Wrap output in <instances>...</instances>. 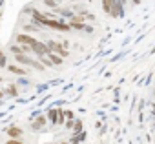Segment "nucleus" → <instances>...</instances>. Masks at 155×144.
I'll list each match as a JSON object with an SVG mask.
<instances>
[{"label": "nucleus", "mask_w": 155, "mask_h": 144, "mask_svg": "<svg viewBox=\"0 0 155 144\" xmlns=\"http://www.w3.org/2000/svg\"><path fill=\"white\" fill-rule=\"evenodd\" d=\"M42 2H44V4H46L48 8H51V11L58 8V4H57V0H42Z\"/></svg>", "instance_id": "14"}, {"label": "nucleus", "mask_w": 155, "mask_h": 144, "mask_svg": "<svg viewBox=\"0 0 155 144\" xmlns=\"http://www.w3.org/2000/svg\"><path fill=\"white\" fill-rule=\"evenodd\" d=\"M46 57H48V58L51 60V64H53V66H60V64L64 62V58H62V57H58L57 53H48Z\"/></svg>", "instance_id": "8"}, {"label": "nucleus", "mask_w": 155, "mask_h": 144, "mask_svg": "<svg viewBox=\"0 0 155 144\" xmlns=\"http://www.w3.org/2000/svg\"><path fill=\"white\" fill-rule=\"evenodd\" d=\"M46 46H48V49H49V53H57L58 57H62V58H66V57H69V53H68V49L62 46V44H58V42H55V40H46Z\"/></svg>", "instance_id": "1"}, {"label": "nucleus", "mask_w": 155, "mask_h": 144, "mask_svg": "<svg viewBox=\"0 0 155 144\" xmlns=\"http://www.w3.org/2000/svg\"><path fill=\"white\" fill-rule=\"evenodd\" d=\"M48 120L51 124H57L58 122V110H49L48 111Z\"/></svg>", "instance_id": "9"}, {"label": "nucleus", "mask_w": 155, "mask_h": 144, "mask_svg": "<svg viewBox=\"0 0 155 144\" xmlns=\"http://www.w3.org/2000/svg\"><path fill=\"white\" fill-rule=\"evenodd\" d=\"M37 42H38V40H37L35 37L28 35V33H18V35L15 37V44H18V46H29V47H35Z\"/></svg>", "instance_id": "2"}, {"label": "nucleus", "mask_w": 155, "mask_h": 144, "mask_svg": "<svg viewBox=\"0 0 155 144\" xmlns=\"http://www.w3.org/2000/svg\"><path fill=\"white\" fill-rule=\"evenodd\" d=\"M71 128H75V120L71 119V120H66V129H71Z\"/></svg>", "instance_id": "17"}, {"label": "nucleus", "mask_w": 155, "mask_h": 144, "mask_svg": "<svg viewBox=\"0 0 155 144\" xmlns=\"http://www.w3.org/2000/svg\"><path fill=\"white\" fill-rule=\"evenodd\" d=\"M6 67H8V71H9V73H13V75H20V77H26V75H29V71H28L26 67L18 66V64H8Z\"/></svg>", "instance_id": "3"}, {"label": "nucleus", "mask_w": 155, "mask_h": 144, "mask_svg": "<svg viewBox=\"0 0 155 144\" xmlns=\"http://www.w3.org/2000/svg\"><path fill=\"white\" fill-rule=\"evenodd\" d=\"M22 29H24V33H38L42 29V26H38V24H26Z\"/></svg>", "instance_id": "7"}, {"label": "nucleus", "mask_w": 155, "mask_h": 144, "mask_svg": "<svg viewBox=\"0 0 155 144\" xmlns=\"http://www.w3.org/2000/svg\"><path fill=\"white\" fill-rule=\"evenodd\" d=\"M6 95H9V97H17L18 95V88L15 86V84H9L8 88H6V91H4Z\"/></svg>", "instance_id": "12"}, {"label": "nucleus", "mask_w": 155, "mask_h": 144, "mask_svg": "<svg viewBox=\"0 0 155 144\" xmlns=\"http://www.w3.org/2000/svg\"><path fill=\"white\" fill-rule=\"evenodd\" d=\"M131 2H133V4H135V6H139V4H140V2H142V0H131Z\"/></svg>", "instance_id": "19"}, {"label": "nucleus", "mask_w": 155, "mask_h": 144, "mask_svg": "<svg viewBox=\"0 0 155 144\" xmlns=\"http://www.w3.org/2000/svg\"><path fill=\"white\" fill-rule=\"evenodd\" d=\"M46 120H48V117H38L37 120H33V124H31V129L33 131H38V129H42L44 128V124H46Z\"/></svg>", "instance_id": "5"}, {"label": "nucleus", "mask_w": 155, "mask_h": 144, "mask_svg": "<svg viewBox=\"0 0 155 144\" xmlns=\"http://www.w3.org/2000/svg\"><path fill=\"white\" fill-rule=\"evenodd\" d=\"M0 17H2V13H0Z\"/></svg>", "instance_id": "24"}, {"label": "nucleus", "mask_w": 155, "mask_h": 144, "mask_svg": "<svg viewBox=\"0 0 155 144\" xmlns=\"http://www.w3.org/2000/svg\"><path fill=\"white\" fill-rule=\"evenodd\" d=\"M113 2H115V0H102V9H104V13L111 15V8H113Z\"/></svg>", "instance_id": "11"}, {"label": "nucleus", "mask_w": 155, "mask_h": 144, "mask_svg": "<svg viewBox=\"0 0 155 144\" xmlns=\"http://www.w3.org/2000/svg\"><path fill=\"white\" fill-rule=\"evenodd\" d=\"M151 110H153V115H155V104H153V108H151Z\"/></svg>", "instance_id": "22"}, {"label": "nucleus", "mask_w": 155, "mask_h": 144, "mask_svg": "<svg viewBox=\"0 0 155 144\" xmlns=\"http://www.w3.org/2000/svg\"><path fill=\"white\" fill-rule=\"evenodd\" d=\"M120 15H122V4L119 2V0H115L113 8H111V17H120Z\"/></svg>", "instance_id": "6"}, {"label": "nucleus", "mask_w": 155, "mask_h": 144, "mask_svg": "<svg viewBox=\"0 0 155 144\" xmlns=\"http://www.w3.org/2000/svg\"><path fill=\"white\" fill-rule=\"evenodd\" d=\"M6 144H24V142H22L20 139H9V140H8Z\"/></svg>", "instance_id": "18"}, {"label": "nucleus", "mask_w": 155, "mask_h": 144, "mask_svg": "<svg viewBox=\"0 0 155 144\" xmlns=\"http://www.w3.org/2000/svg\"><path fill=\"white\" fill-rule=\"evenodd\" d=\"M75 133H81L82 131V122L81 120H75V129H73Z\"/></svg>", "instance_id": "15"}, {"label": "nucleus", "mask_w": 155, "mask_h": 144, "mask_svg": "<svg viewBox=\"0 0 155 144\" xmlns=\"http://www.w3.org/2000/svg\"><path fill=\"white\" fill-rule=\"evenodd\" d=\"M4 95H6V93H4L2 90H0V100H2V97H4Z\"/></svg>", "instance_id": "20"}, {"label": "nucleus", "mask_w": 155, "mask_h": 144, "mask_svg": "<svg viewBox=\"0 0 155 144\" xmlns=\"http://www.w3.org/2000/svg\"><path fill=\"white\" fill-rule=\"evenodd\" d=\"M4 6V0H0V8H2Z\"/></svg>", "instance_id": "21"}, {"label": "nucleus", "mask_w": 155, "mask_h": 144, "mask_svg": "<svg viewBox=\"0 0 155 144\" xmlns=\"http://www.w3.org/2000/svg\"><path fill=\"white\" fill-rule=\"evenodd\" d=\"M69 26H71V29H75V31H86V28H88L86 22H69Z\"/></svg>", "instance_id": "10"}, {"label": "nucleus", "mask_w": 155, "mask_h": 144, "mask_svg": "<svg viewBox=\"0 0 155 144\" xmlns=\"http://www.w3.org/2000/svg\"><path fill=\"white\" fill-rule=\"evenodd\" d=\"M6 131H8L9 139H20V137H22V133H24V129H20L18 126H11V128H8Z\"/></svg>", "instance_id": "4"}, {"label": "nucleus", "mask_w": 155, "mask_h": 144, "mask_svg": "<svg viewBox=\"0 0 155 144\" xmlns=\"http://www.w3.org/2000/svg\"><path fill=\"white\" fill-rule=\"evenodd\" d=\"M8 66V57H6V53L0 49V67H6Z\"/></svg>", "instance_id": "13"}, {"label": "nucleus", "mask_w": 155, "mask_h": 144, "mask_svg": "<svg viewBox=\"0 0 155 144\" xmlns=\"http://www.w3.org/2000/svg\"><path fill=\"white\" fill-rule=\"evenodd\" d=\"M64 115H66V119H68V120H71V119L75 117V113H73V111H69V110H64Z\"/></svg>", "instance_id": "16"}, {"label": "nucleus", "mask_w": 155, "mask_h": 144, "mask_svg": "<svg viewBox=\"0 0 155 144\" xmlns=\"http://www.w3.org/2000/svg\"><path fill=\"white\" fill-rule=\"evenodd\" d=\"M58 144H68V142H58Z\"/></svg>", "instance_id": "23"}]
</instances>
